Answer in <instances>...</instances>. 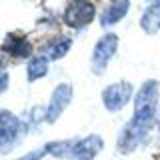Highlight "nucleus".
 <instances>
[{
    "mask_svg": "<svg viewBox=\"0 0 160 160\" xmlns=\"http://www.w3.org/2000/svg\"><path fill=\"white\" fill-rule=\"evenodd\" d=\"M128 8H130L128 0H114V2L102 12V16H100V24H102L104 28H108V26H112V24L120 22V20L126 16Z\"/></svg>",
    "mask_w": 160,
    "mask_h": 160,
    "instance_id": "9d476101",
    "label": "nucleus"
},
{
    "mask_svg": "<svg viewBox=\"0 0 160 160\" xmlns=\"http://www.w3.org/2000/svg\"><path fill=\"white\" fill-rule=\"evenodd\" d=\"M158 130H160V120H158Z\"/></svg>",
    "mask_w": 160,
    "mask_h": 160,
    "instance_id": "6ab92c4d",
    "label": "nucleus"
},
{
    "mask_svg": "<svg viewBox=\"0 0 160 160\" xmlns=\"http://www.w3.org/2000/svg\"><path fill=\"white\" fill-rule=\"evenodd\" d=\"M140 28L146 34H156L160 30V0H154L144 10L142 18H140Z\"/></svg>",
    "mask_w": 160,
    "mask_h": 160,
    "instance_id": "9b49d317",
    "label": "nucleus"
},
{
    "mask_svg": "<svg viewBox=\"0 0 160 160\" xmlns=\"http://www.w3.org/2000/svg\"><path fill=\"white\" fill-rule=\"evenodd\" d=\"M132 92H134L132 84L126 82V80H120V82L110 84V86H106L102 90V104H104V108H106L108 112H118V110H122L130 102Z\"/></svg>",
    "mask_w": 160,
    "mask_h": 160,
    "instance_id": "20e7f679",
    "label": "nucleus"
},
{
    "mask_svg": "<svg viewBox=\"0 0 160 160\" xmlns=\"http://www.w3.org/2000/svg\"><path fill=\"white\" fill-rule=\"evenodd\" d=\"M46 74H48V58L44 54H38L28 62V68H26L28 82H34V80L46 76Z\"/></svg>",
    "mask_w": 160,
    "mask_h": 160,
    "instance_id": "f8f14e48",
    "label": "nucleus"
},
{
    "mask_svg": "<svg viewBox=\"0 0 160 160\" xmlns=\"http://www.w3.org/2000/svg\"><path fill=\"white\" fill-rule=\"evenodd\" d=\"M6 88H8V74L2 72L0 74V92H4Z\"/></svg>",
    "mask_w": 160,
    "mask_h": 160,
    "instance_id": "f3484780",
    "label": "nucleus"
},
{
    "mask_svg": "<svg viewBox=\"0 0 160 160\" xmlns=\"http://www.w3.org/2000/svg\"><path fill=\"white\" fill-rule=\"evenodd\" d=\"M72 140H60V142H48L46 146V154H52V156L56 158H64L70 154V150H72Z\"/></svg>",
    "mask_w": 160,
    "mask_h": 160,
    "instance_id": "4468645a",
    "label": "nucleus"
},
{
    "mask_svg": "<svg viewBox=\"0 0 160 160\" xmlns=\"http://www.w3.org/2000/svg\"><path fill=\"white\" fill-rule=\"evenodd\" d=\"M150 128H152V124L144 122V120H138V118H130L126 122V126L122 128V132L118 134V150L122 154H130L134 152L140 144L144 142V138H146V134L150 132Z\"/></svg>",
    "mask_w": 160,
    "mask_h": 160,
    "instance_id": "7ed1b4c3",
    "label": "nucleus"
},
{
    "mask_svg": "<svg viewBox=\"0 0 160 160\" xmlns=\"http://www.w3.org/2000/svg\"><path fill=\"white\" fill-rule=\"evenodd\" d=\"M96 8L90 0H72L64 10V24L70 28H82L88 22H92Z\"/></svg>",
    "mask_w": 160,
    "mask_h": 160,
    "instance_id": "423d86ee",
    "label": "nucleus"
},
{
    "mask_svg": "<svg viewBox=\"0 0 160 160\" xmlns=\"http://www.w3.org/2000/svg\"><path fill=\"white\" fill-rule=\"evenodd\" d=\"M2 50L4 52H8L10 56H16V58H26L32 54V44L28 42L26 36H22V34H14L10 32L6 38H4L2 42Z\"/></svg>",
    "mask_w": 160,
    "mask_h": 160,
    "instance_id": "1a4fd4ad",
    "label": "nucleus"
},
{
    "mask_svg": "<svg viewBox=\"0 0 160 160\" xmlns=\"http://www.w3.org/2000/svg\"><path fill=\"white\" fill-rule=\"evenodd\" d=\"M158 92H160L158 80H146L138 88L136 96H134V118L154 124L158 112Z\"/></svg>",
    "mask_w": 160,
    "mask_h": 160,
    "instance_id": "f257e3e1",
    "label": "nucleus"
},
{
    "mask_svg": "<svg viewBox=\"0 0 160 160\" xmlns=\"http://www.w3.org/2000/svg\"><path fill=\"white\" fill-rule=\"evenodd\" d=\"M0 70H2V60H0Z\"/></svg>",
    "mask_w": 160,
    "mask_h": 160,
    "instance_id": "a211bd4d",
    "label": "nucleus"
},
{
    "mask_svg": "<svg viewBox=\"0 0 160 160\" xmlns=\"http://www.w3.org/2000/svg\"><path fill=\"white\" fill-rule=\"evenodd\" d=\"M70 100H72V86L68 82L58 84L52 90V96H50L48 106H46V120L48 122H56L58 116L64 112V108L70 104Z\"/></svg>",
    "mask_w": 160,
    "mask_h": 160,
    "instance_id": "0eeeda50",
    "label": "nucleus"
},
{
    "mask_svg": "<svg viewBox=\"0 0 160 160\" xmlns=\"http://www.w3.org/2000/svg\"><path fill=\"white\" fill-rule=\"evenodd\" d=\"M44 154H46V148H34L32 152L24 154V156H22V158H18V160H42Z\"/></svg>",
    "mask_w": 160,
    "mask_h": 160,
    "instance_id": "dca6fc26",
    "label": "nucleus"
},
{
    "mask_svg": "<svg viewBox=\"0 0 160 160\" xmlns=\"http://www.w3.org/2000/svg\"><path fill=\"white\" fill-rule=\"evenodd\" d=\"M70 44H72V40L70 38H58L54 40V42H50L46 48H44V56L48 60H58L62 58L64 54L70 50Z\"/></svg>",
    "mask_w": 160,
    "mask_h": 160,
    "instance_id": "ddd939ff",
    "label": "nucleus"
},
{
    "mask_svg": "<svg viewBox=\"0 0 160 160\" xmlns=\"http://www.w3.org/2000/svg\"><path fill=\"white\" fill-rule=\"evenodd\" d=\"M118 48V36L112 32L104 34L102 38H98V42L94 44L92 50V72L94 74H102L108 66V60L116 54Z\"/></svg>",
    "mask_w": 160,
    "mask_h": 160,
    "instance_id": "39448f33",
    "label": "nucleus"
},
{
    "mask_svg": "<svg viewBox=\"0 0 160 160\" xmlns=\"http://www.w3.org/2000/svg\"><path fill=\"white\" fill-rule=\"evenodd\" d=\"M104 142L98 134H90V136L82 138L80 142H76L72 146L68 154V160H94V156L102 150Z\"/></svg>",
    "mask_w": 160,
    "mask_h": 160,
    "instance_id": "6e6552de",
    "label": "nucleus"
},
{
    "mask_svg": "<svg viewBox=\"0 0 160 160\" xmlns=\"http://www.w3.org/2000/svg\"><path fill=\"white\" fill-rule=\"evenodd\" d=\"M42 120H46V108H42V106H34V108L28 112V116H26V130L34 128L38 122H42Z\"/></svg>",
    "mask_w": 160,
    "mask_h": 160,
    "instance_id": "2eb2a0df",
    "label": "nucleus"
},
{
    "mask_svg": "<svg viewBox=\"0 0 160 160\" xmlns=\"http://www.w3.org/2000/svg\"><path fill=\"white\" fill-rule=\"evenodd\" d=\"M26 132V124L10 110H0V154H8L16 146L20 136Z\"/></svg>",
    "mask_w": 160,
    "mask_h": 160,
    "instance_id": "f03ea898",
    "label": "nucleus"
}]
</instances>
